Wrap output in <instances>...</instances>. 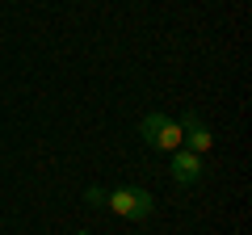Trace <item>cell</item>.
I'll use <instances>...</instances> for the list:
<instances>
[{
    "instance_id": "5b68a950",
    "label": "cell",
    "mask_w": 252,
    "mask_h": 235,
    "mask_svg": "<svg viewBox=\"0 0 252 235\" xmlns=\"http://www.w3.org/2000/svg\"><path fill=\"white\" fill-rule=\"evenodd\" d=\"M84 202H89L93 210H105V202H109V189H101V185H89V189H84Z\"/></svg>"
},
{
    "instance_id": "3957f363",
    "label": "cell",
    "mask_w": 252,
    "mask_h": 235,
    "mask_svg": "<svg viewBox=\"0 0 252 235\" xmlns=\"http://www.w3.org/2000/svg\"><path fill=\"white\" fill-rule=\"evenodd\" d=\"M177 126H181V147L185 151H193V155H206L210 147H215V135H210V126L202 122L193 109H185V114L177 118Z\"/></svg>"
},
{
    "instance_id": "6da1fadb",
    "label": "cell",
    "mask_w": 252,
    "mask_h": 235,
    "mask_svg": "<svg viewBox=\"0 0 252 235\" xmlns=\"http://www.w3.org/2000/svg\"><path fill=\"white\" fill-rule=\"evenodd\" d=\"M139 135H143V143L152 147V151H164V155H172V151L181 147V126H177V118L160 114V109H152V114L139 122Z\"/></svg>"
},
{
    "instance_id": "7a4b0ae2",
    "label": "cell",
    "mask_w": 252,
    "mask_h": 235,
    "mask_svg": "<svg viewBox=\"0 0 252 235\" xmlns=\"http://www.w3.org/2000/svg\"><path fill=\"white\" fill-rule=\"evenodd\" d=\"M105 210H114L118 218H126V223H147L156 210V198L147 189H139V185H126V189H114L105 202Z\"/></svg>"
},
{
    "instance_id": "8992f818",
    "label": "cell",
    "mask_w": 252,
    "mask_h": 235,
    "mask_svg": "<svg viewBox=\"0 0 252 235\" xmlns=\"http://www.w3.org/2000/svg\"><path fill=\"white\" fill-rule=\"evenodd\" d=\"M72 235H93V231H72Z\"/></svg>"
},
{
    "instance_id": "277c9868",
    "label": "cell",
    "mask_w": 252,
    "mask_h": 235,
    "mask_svg": "<svg viewBox=\"0 0 252 235\" xmlns=\"http://www.w3.org/2000/svg\"><path fill=\"white\" fill-rule=\"evenodd\" d=\"M172 181L177 185H198L202 181V155H193V151H185V147H177L172 151Z\"/></svg>"
}]
</instances>
